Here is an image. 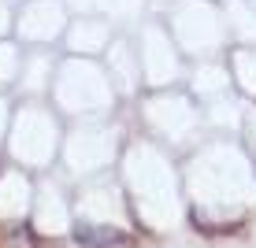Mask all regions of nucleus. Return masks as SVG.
Wrapping results in <instances>:
<instances>
[{"label":"nucleus","instance_id":"obj_1","mask_svg":"<svg viewBox=\"0 0 256 248\" xmlns=\"http://www.w3.org/2000/svg\"><path fill=\"white\" fill-rule=\"evenodd\" d=\"M78 248H138V237L119 226H100V223H78L70 230Z\"/></svg>","mask_w":256,"mask_h":248},{"label":"nucleus","instance_id":"obj_2","mask_svg":"<svg viewBox=\"0 0 256 248\" xmlns=\"http://www.w3.org/2000/svg\"><path fill=\"white\" fill-rule=\"evenodd\" d=\"M0 248H41V241L26 223H4L0 226Z\"/></svg>","mask_w":256,"mask_h":248}]
</instances>
